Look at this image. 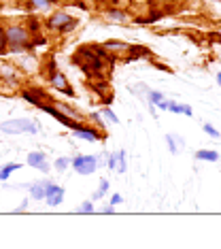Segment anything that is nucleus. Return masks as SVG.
<instances>
[{
	"mask_svg": "<svg viewBox=\"0 0 221 249\" xmlns=\"http://www.w3.org/2000/svg\"><path fill=\"white\" fill-rule=\"evenodd\" d=\"M28 166L36 168V171H43V173H49V162L43 151H32V154H28Z\"/></svg>",
	"mask_w": 221,
	"mask_h": 249,
	"instance_id": "8",
	"label": "nucleus"
},
{
	"mask_svg": "<svg viewBox=\"0 0 221 249\" xmlns=\"http://www.w3.org/2000/svg\"><path fill=\"white\" fill-rule=\"evenodd\" d=\"M30 7L36 11H47L51 7V0H30Z\"/></svg>",
	"mask_w": 221,
	"mask_h": 249,
	"instance_id": "16",
	"label": "nucleus"
},
{
	"mask_svg": "<svg viewBox=\"0 0 221 249\" xmlns=\"http://www.w3.org/2000/svg\"><path fill=\"white\" fill-rule=\"evenodd\" d=\"M166 143H168L170 154H177V151H179V147H177V139H174L172 134H166Z\"/></svg>",
	"mask_w": 221,
	"mask_h": 249,
	"instance_id": "22",
	"label": "nucleus"
},
{
	"mask_svg": "<svg viewBox=\"0 0 221 249\" xmlns=\"http://www.w3.org/2000/svg\"><path fill=\"white\" fill-rule=\"evenodd\" d=\"M19 168H21V164H17V162L4 164V166L0 168V181H7V179H9V175H11V173H15V171H19Z\"/></svg>",
	"mask_w": 221,
	"mask_h": 249,
	"instance_id": "14",
	"label": "nucleus"
},
{
	"mask_svg": "<svg viewBox=\"0 0 221 249\" xmlns=\"http://www.w3.org/2000/svg\"><path fill=\"white\" fill-rule=\"evenodd\" d=\"M4 35H7V49L13 53H24L34 47L30 41L32 30L26 24H9L4 28Z\"/></svg>",
	"mask_w": 221,
	"mask_h": 249,
	"instance_id": "1",
	"label": "nucleus"
},
{
	"mask_svg": "<svg viewBox=\"0 0 221 249\" xmlns=\"http://www.w3.org/2000/svg\"><path fill=\"white\" fill-rule=\"evenodd\" d=\"M79 2H87V0H79Z\"/></svg>",
	"mask_w": 221,
	"mask_h": 249,
	"instance_id": "33",
	"label": "nucleus"
},
{
	"mask_svg": "<svg viewBox=\"0 0 221 249\" xmlns=\"http://www.w3.org/2000/svg\"><path fill=\"white\" fill-rule=\"evenodd\" d=\"M55 109H58L62 115L70 117V120H81V113H79L77 109H72V107L66 105V103H55Z\"/></svg>",
	"mask_w": 221,
	"mask_h": 249,
	"instance_id": "10",
	"label": "nucleus"
},
{
	"mask_svg": "<svg viewBox=\"0 0 221 249\" xmlns=\"http://www.w3.org/2000/svg\"><path fill=\"white\" fill-rule=\"evenodd\" d=\"M49 83H51V88H53V89H58V92L70 96V98L75 96V92H72V88H70V83H68V79L62 75L58 69H53V71L49 72Z\"/></svg>",
	"mask_w": 221,
	"mask_h": 249,
	"instance_id": "5",
	"label": "nucleus"
},
{
	"mask_svg": "<svg viewBox=\"0 0 221 249\" xmlns=\"http://www.w3.org/2000/svg\"><path fill=\"white\" fill-rule=\"evenodd\" d=\"M168 111H172V113H183V115H187V117H194V111H191V107H189V105L170 103V105H168Z\"/></svg>",
	"mask_w": 221,
	"mask_h": 249,
	"instance_id": "15",
	"label": "nucleus"
},
{
	"mask_svg": "<svg viewBox=\"0 0 221 249\" xmlns=\"http://www.w3.org/2000/svg\"><path fill=\"white\" fill-rule=\"evenodd\" d=\"M100 115H104L106 120H111L113 124H119V117L115 115V113H113V109H111V107H106V109H102V113H100Z\"/></svg>",
	"mask_w": 221,
	"mask_h": 249,
	"instance_id": "21",
	"label": "nucleus"
},
{
	"mask_svg": "<svg viewBox=\"0 0 221 249\" xmlns=\"http://www.w3.org/2000/svg\"><path fill=\"white\" fill-rule=\"evenodd\" d=\"M106 19L109 21H117V24H123V21H128V13L121 9H109L106 11Z\"/></svg>",
	"mask_w": 221,
	"mask_h": 249,
	"instance_id": "11",
	"label": "nucleus"
},
{
	"mask_svg": "<svg viewBox=\"0 0 221 249\" xmlns=\"http://www.w3.org/2000/svg\"><path fill=\"white\" fill-rule=\"evenodd\" d=\"M102 47L106 49V52H130V47L132 45H128V43H123V41H115V38H111V41H106Z\"/></svg>",
	"mask_w": 221,
	"mask_h": 249,
	"instance_id": "9",
	"label": "nucleus"
},
{
	"mask_svg": "<svg viewBox=\"0 0 221 249\" xmlns=\"http://www.w3.org/2000/svg\"><path fill=\"white\" fill-rule=\"evenodd\" d=\"M45 200H47L49 207H58L62 205V200H64V188H60V185L51 183L47 181V192H45Z\"/></svg>",
	"mask_w": 221,
	"mask_h": 249,
	"instance_id": "7",
	"label": "nucleus"
},
{
	"mask_svg": "<svg viewBox=\"0 0 221 249\" xmlns=\"http://www.w3.org/2000/svg\"><path fill=\"white\" fill-rule=\"evenodd\" d=\"M70 164L79 175H92V173H96V168H98V160H96L94 156H77Z\"/></svg>",
	"mask_w": 221,
	"mask_h": 249,
	"instance_id": "4",
	"label": "nucleus"
},
{
	"mask_svg": "<svg viewBox=\"0 0 221 249\" xmlns=\"http://www.w3.org/2000/svg\"><path fill=\"white\" fill-rule=\"evenodd\" d=\"M0 130L4 134H21V132L38 134V124L32 120H9V122L0 124Z\"/></svg>",
	"mask_w": 221,
	"mask_h": 249,
	"instance_id": "3",
	"label": "nucleus"
},
{
	"mask_svg": "<svg viewBox=\"0 0 221 249\" xmlns=\"http://www.w3.org/2000/svg\"><path fill=\"white\" fill-rule=\"evenodd\" d=\"M70 162H72L70 158H58L53 166H55V171H58V173H64L66 168H68V164H70Z\"/></svg>",
	"mask_w": 221,
	"mask_h": 249,
	"instance_id": "17",
	"label": "nucleus"
},
{
	"mask_svg": "<svg viewBox=\"0 0 221 249\" xmlns=\"http://www.w3.org/2000/svg\"><path fill=\"white\" fill-rule=\"evenodd\" d=\"M121 202H123L121 194H113V196H111V205H113V207H115V205H121Z\"/></svg>",
	"mask_w": 221,
	"mask_h": 249,
	"instance_id": "27",
	"label": "nucleus"
},
{
	"mask_svg": "<svg viewBox=\"0 0 221 249\" xmlns=\"http://www.w3.org/2000/svg\"><path fill=\"white\" fill-rule=\"evenodd\" d=\"M79 213H94V202H83L81 207H79Z\"/></svg>",
	"mask_w": 221,
	"mask_h": 249,
	"instance_id": "25",
	"label": "nucleus"
},
{
	"mask_svg": "<svg viewBox=\"0 0 221 249\" xmlns=\"http://www.w3.org/2000/svg\"><path fill=\"white\" fill-rule=\"evenodd\" d=\"M45 192H47V181H38V183H32L30 194H32L34 200H43V198H45Z\"/></svg>",
	"mask_w": 221,
	"mask_h": 249,
	"instance_id": "12",
	"label": "nucleus"
},
{
	"mask_svg": "<svg viewBox=\"0 0 221 249\" xmlns=\"http://www.w3.org/2000/svg\"><path fill=\"white\" fill-rule=\"evenodd\" d=\"M51 2H55V0H51Z\"/></svg>",
	"mask_w": 221,
	"mask_h": 249,
	"instance_id": "34",
	"label": "nucleus"
},
{
	"mask_svg": "<svg viewBox=\"0 0 221 249\" xmlns=\"http://www.w3.org/2000/svg\"><path fill=\"white\" fill-rule=\"evenodd\" d=\"M147 94H149V103L151 105H157V103H162V100L166 98L162 92H147Z\"/></svg>",
	"mask_w": 221,
	"mask_h": 249,
	"instance_id": "23",
	"label": "nucleus"
},
{
	"mask_svg": "<svg viewBox=\"0 0 221 249\" xmlns=\"http://www.w3.org/2000/svg\"><path fill=\"white\" fill-rule=\"evenodd\" d=\"M26 209H28V200H24V202H21V205H19V209H17V213H19V211H26Z\"/></svg>",
	"mask_w": 221,
	"mask_h": 249,
	"instance_id": "29",
	"label": "nucleus"
},
{
	"mask_svg": "<svg viewBox=\"0 0 221 249\" xmlns=\"http://www.w3.org/2000/svg\"><path fill=\"white\" fill-rule=\"evenodd\" d=\"M9 49H7V35H4V28L0 26V55L2 53H7Z\"/></svg>",
	"mask_w": 221,
	"mask_h": 249,
	"instance_id": "20",
	"label": "nucleus"
},
{
	"mask_svg": "<svg viewBox=\"0 0 221 249\" xmlns=\"http://www.w3.org/2000/svg\"><path fill=\"white\" fill-rule=\"evenodd\" d=\"M119 2H130V0H119Z\"/></svg>",
	"mask_w": 221,
	"mask_h": 249,
	"instance_id": "32",
	"label": "nucleus"
},
{
	"mask_svg": "<svg viewBox=\"0 0 221 249\" xmlns=\"http://www.w3.org/2000/svg\"><path fill=\"white\" fill-rule=\"evenodd\" d=\"M217 83H219V86H221V72H219V75H217Z\"/></svg>",
	"mask_w": 221,
	"mask_h": 249,
	"instance_id": "31",
	"label": "nucleus"
},
{
	"mask_svg": "<svg viewBox=\"0 0 221 249\" xmlns=\"http://www.w3.org/2000/svg\"><path fill=\"white\" fill-rule=\"evenodd\" d=\"M204 132L208 134V137H213V139H219V132H217V128L211 126V124H204Z\"/></svg>",
	"mask_w": 221,
	"mask_h": 249,
	"instance_id": "24",
	"label": "nucleus"
},
{
	"mask_svg": "<svg viewBox=\"0 0 221 249\" xmlns=\"http://www.w3.org/2000/svg\"><path fill=\"white\" fill-rule=\"evenodd\" d=\"M72 134L79 137V139H83V141H89V143H96V141H100V139L106 137L104 132L94 130V128H87V126H83V124H79L77 128H72Z\"/></svg>",
	"mask_w": 221,
	"mask_h": 249,
	"instance_id": "6",
	"label": "nucleus"
},
{
	"mask_svg": "<svg viewBox=\"0 0 221 249\" xmlns=\"http://www.w3.org/2000/svg\"><path fill=\"white\" fill-rule=\"evenodd\" d=\"M196 160H200V162H217L219 160V154H217V151L202 149V151H198V154H196Z\"/></svg>",
	"mask_w": 221,
	"mask_h": 249,
	"instance_id": "13",
	"label": "nucleus"
},
{
	"mask_svg": "<svg viewBox=\"0 0 221 249\" xmlns=\"http://www.w3.org/2000/svg\"><path fill=\"white\" fill-rule=\"evenodd\" d=\"M89 120H92L96 126H98L100 130H102V117H100V113H92V115H89Z\"/></svg>",
	"mask_w": 221,
	"mask_h": 249,
	"instance_id": "26",
	"label": "nucleus"
},
{
	"mask_svg": "<svg viewBox=\"0 0 221 249\" xmlns=\"http://www.w3.org/2000/svg\"><path fill=\"white\" fill-rule=\"evenodd\" d=\"M168 105H170V103H168V100H166V98H164V100H162V103H157L155 107H157V109H160V111H168Z\"/></svg>",
	"mask_w": 221,
	"mask_h": 249,
	"instance_id": "28",
	"label": "nucleus"
},
{
	"mask_svg": "<svg viewBox=\"0 0 221 249\" xmlns=\"http://www.w3.org/2000/svg\"><path fill=\"white\" fill-rule=\"evenodd\" d=\"M45 26L51 32H68L77 26V19L70 13H66V11H55V13H51L47 18V24Z\"/></svg>",
	"mask_w": 221,
	"mask_h": 249,
	"instance_id": "2",
	"label": "nucleus"
},
{
	"mask_svg": "<svg viewBox=\"0 0 221 249\" xmlns=\"http://www.w3.org/2000/svg\"><path fill=\"white\" fill-rule=\"evenodd\" d=\"M102 213H106V215H109V213H113V205H106L104 209H102Z\"/></svg>",
	"mask_w": 221,
	"mask_h": 249,
	"instance_id": "30",
	"label": "nucleus"
},
{
	"mask_svg": "<svg viewBox=\"0 0 221 249\" xmlns=\"http://www.w3.org/2000/svg\"><path fill=\"white\" fill-rule=\"evenodd\" d=\"M117 171L126 173V151H117Z\"/></svg>",
	"mask_w": 221,
	"mask_h": 249,
	"instance_id": "18",
	"label": "nucleus"
},
{
	"mask_svg": "<svg viewBox=\"0 0 221 249\" xmlns=\"http://www.w3.org/2000/svg\"><path fill=\"white\" fill-rule=\"evenodd\" d=\"M106 190H109V181L102 179V181H100V188H98V192L94 194V200H100V198L106 194Z\"/></svg>",
	"mask_w": 221,
	"mask_h": 249,
	"instance_id": "19",
	"label": "nucleus"
}]
</instances>
